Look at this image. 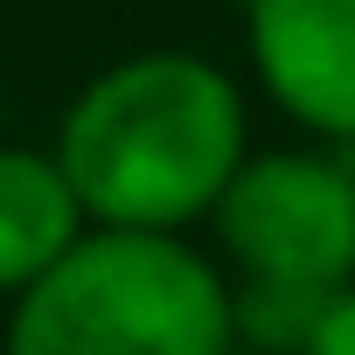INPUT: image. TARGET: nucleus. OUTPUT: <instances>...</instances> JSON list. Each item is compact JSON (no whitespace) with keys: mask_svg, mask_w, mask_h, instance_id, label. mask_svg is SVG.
<instances>
[{"mask_svg":"<svg viewBox=\"0 0 355 355\" xmlns=\"http://www.w3.org/2000/svg\"><path fill=\"white\" fill-rule=\"evenodd\" d=\"M209 223L237 286L341 293L355 286V160L300 146L251 153Z\"/></svg>","mask_w":355,"mask_h":355,"instance_id":"nucleus-3","label":"nucleus"},{"mask_svg":"<svg viewBox=\"0 0 355 355\" xmlns=\"http://www.w3.org/2000/svg\"><path fill=\"white\" fill-rule=\"evenodd\" d=\"M84 230H91V209L63 174L56 146L35 153L0 139V300L28 293L49 265H63Z\"/></svg>","mask_w":355,"mask_h":355,"instance_id":"nucleus-5","label":"nucleus"},{"mask_svg":"<svg viewBox=\"0 0 355 355\" xmlns=\"http://www.w3.org/2000/svg\"><path fill=\"white\" fill-rule=\"evenodd\" d=\"M56 160L91 223L189 230L216 216L223 189L251 160V112L223 63L196 49H139L70 98Z\"/></svg>","mask_w":355,"mask_h":355,"instance_id":"nucleus-1","label":"nucleus"},{"mask_svg":"<svg viewBox=\"0 0 355 355\" xmlns=\"http://www.w3.org/2000/svg\"><path fill=\"white\" fill-rule=\"evenodd\" d=\"M0 355H237V286L182 230L91 223L15 293Z\"/></svg>","mask_w":355,"mask_h":355,"instance_id":"nucleus-2","label":"nucleus"},{"mask_svg":"<svg viewBox=\"0 0 355 355\" xmlns=\"http://www.w3.org/2000/svg\"><path fill=\"white\" fill-rule=\"evenodd\" d=\"M244 56L300 132L355 153V0H244Z\"/></svg>","mask_w":355,"mask_h":355,"instance_id":"nucleus-4","label":"nucleus"},{"mask_svg":"<svg viewBox=\"0 0 355 355\" xmlns=\"http://www.w3.org/2000/svg\"><path fill=\"white\" fill-rule=\"evenodd\" d=\"M300 355H355V286H341V293L313 313Z\"/></svg>","mask_w":355,"mask_h":355,"instance_id":"nucleus-6","label":"nucleus"},{"mask_svg":"<svg viewBox=\"0 0 355 355\" xmlns=\"http://www.w3.org/2000/svg\"><path fill=\"white\" fill-rule=\"evenodd\" d=\"M0 125H8V77H0Z\"/></svg>","mask_w":355,"mask_h":355,"instance_id":"nucleus-7","label":"nucleus"}]
</instances>
